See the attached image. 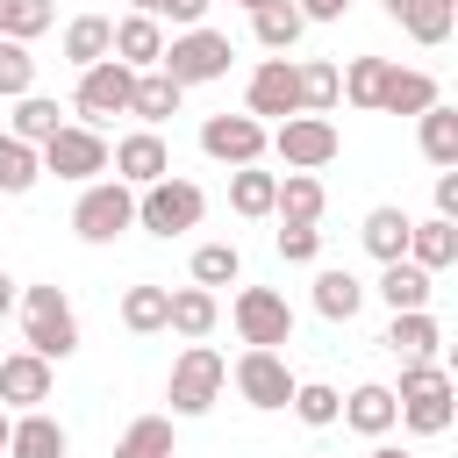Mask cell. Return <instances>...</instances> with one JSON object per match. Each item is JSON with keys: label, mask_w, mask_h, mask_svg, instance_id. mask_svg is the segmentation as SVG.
<instances>
[{"label": "cell", "mask_w": 458, "mask_h": 458, "mask_svg": "<svg viewBox=\"0 0 458 458\" xmlns=\"http://www.w3.org/2000/svg\"><path fill=\"white\" fill-rule=\"evenodd\" d=\"M14 308H21V344H29L36 358L64 365V358L79 351V308H72L64 286H21Z\"/></svg>", "instance_id": "cell-1"}, {"label": "cell", "mask_w": 458, "mask_h": 458, "mask_svg": "<svg viewBox=\"0 0 458 458\" xmlns=\"http://www.w3.org/2000/svg\"><path fill=\"white\" fill-rule=\"evenodd\" d=\"M107 57H122L129 72H150L157 57H165V21H150V14H122L114 21V50Z\"/></svg>", "instance_id": "cell-21"}, {"label": "cell", "mask_w": 458, "mask_h": 458, "mask_svg": "<svg viewBox=\"0 0 458 458\" xmlns=\"http://www.w3.org/2000/svg\"><path fill=\"white\" fill-rule=\"evenodd\" d=\"M336 79H344V100H351V107H365V114H379V86H386V57H351V64H344Z\"/></svg>", "instance_id": "cell-37"}, {"label": "cell", "mask_w": 458, "mask_h": 458, "mask_svg": "<svg viewBox=\"0 0 458 458\" xmlns=\"http://www.w3.org/2000/svg\"><path fill=\"white\" fill-rule=\"evenodd\" d=\"M437 215H444V222H458V165H444V172H437Z\"/></svg>", "instance_id": "cell-45"}, {"label": "cell", "mask_w": 458, "mask_h": 458, "mask_svg": "<svg viewBox=\"0 0 458 458\" xmlns=\"http://www.w3.org/2000/svg\"><path fill=\"white\" fill-rule=\"evenodd\" d=\"M365 293H379L386 308H429V293H437V272H422V265L394 258V265H379V286H365Z\"/></svg>", "instance_id": "cell-24"}, {"label": "cell", "mask_w": 458, "mask_h": 458, "mask_svg": "<svg viewBox=\"0 0 458 458\" xmlns=\"http://www.w3.org/2000/svg\"><path fill=\"white\" fill-rule=\"evenodd\" d=\"M229 379H236V394H243L258 415H279V408L293 401V365H286L279 351H250V344H243V358L229 365Z\"/></svg>", "instance_id": "cell-11"}, {"label": "cell", "mask_w": 458, "mask_h": 458, "mask_svg": "<svg viewBox=\"0 0 458 458\" xmlns=\"http://www.w3.org/2000/svg\"><path fill=\"white\" fill-rule=\"evenodd\" d=\"M293 79H301V114H329L344 100V79L329 57H293Z\"/></svg>", "instance_id": "cell-32"}, {"label": "cell", "mask_w": 458, "mask_h": 458, "mask_svg": "<svg viewBox=\"0 0 458 458\" xmlns=\"http://www.w3.org/2000/svg\"><path fill=\"white\" fill-rule=\"evenodd\" d=\"M408 208H365V222H358V243L379 258V265H394L401 250H408Z\"/></svg>", "instance_id": "cell-28"}, {"label": "cell", "mask_w": 458, "mask_h": 458, "mask_svg": "<svg viewBox=\"0 0 458 458\" xmlns=\"http://www.w3.org/2000/svg\"><path fill=\"white\" fill-rule=\"evenodd\" d=\"M394 415H401V408H394V386H386V379H358V386L344 394V408H336V422H351L358 437H386Z\"/></svg>", "instance_id": "cell-18"}, {"label": "cell", "mask_w": 458, "mask_h": 458, "mask_svg": "<svg viewBox=\"0 0 458 458\" xmlns=\"http://www.w3.org/2000/svg\"><path fill=\"white\" fill-rule=\"evenodd\" d=\"M50 386H57V379H50V358H36L29 344L0 358V408H7V415L43 408V401H50Z\"/></svg>", "instance_id": "cell-15"}, {"label": "cell", "mask_w": 458, "mask_h": 458, "mask_svg": "<svg viewBox=\"0 0 458 458\" xmlns=\"http://www.w3.org/2000/svg\"><path fill=\"white\" fill-rule=\"evenodd\" d=\"M215 322H222V293H208V286H172L165 329H179L186 344H200V336H215Z\"/></svg>", "instance_id": "cell-20"}, {"label": "cell", "mask_w": 458, "mask_h": 458, "mask_svg": "<svg viewBox=\"0 0 458 458\" xmlns=\"http://www.w3.org/2000/svg\"><path fill=\"white\" fill-rule=\"evenodd\" d=\"M236 7H243V14H258V7H272V0H236Z\"/></svg>", "instance_id": "cell-50"}, {"label": "cell", "mask_w": 458, "mask_h": 458, "mask_svg": "<svg viewBox=\"0 0 458 458\" xmlns=\"http://www.w3.org/2000/svg\"><path fill=\"white\" fill-rule=\"evenodd\" d=\"M408 265H422V272H444V265H458V222H444V215H429V222H408V250H401Z\"/></svg>", "instance_id": "cell-23"}, {"label": "cell", "mask_w": 458, "mask_h": 458, "mask_svg": "<svg viewBox=\"0 0 458 458\" xmlns=\"http://www.w3.org/2000/svg\"><path fill=\"white\" fill-rule=\"evenodd\" d=\"M36 157H43V172H50V179L86 186V179H100V172H107V136H100V129H86V122H64L50 143H36Z\"/></svg>", "instance_id": "cell-9"}, {"label": "cell", "mask_w": 458, "mask_h": 458, "mask_svg": "<svg viewBox=\"0 0 458 458\" xmlns=\"http://www.w3.org/2000/svg\"><path fill=\"white\" fill-rule=\"evenodd\" d=\"M322 208H329V193H322L315 172H279V193H272L279 222H322Z\"/></svg>", "instance_id": "cell-27"}, {"label": "cell", "mask_w": 458, "mask_h": 458, "mask_svg": "<svg viewBox=\"0 0 458 458\" xmlns=\"http://www.w3.org/2000/svg\"><path fill=\"white\" fill-rule=\"evenodd\" d=\"M50 21H57V7H50V0H7V14H0V36H14V43H36Z\"/></svg>", "instance_id": "cell-42"}, {"label": "cell", "mask_w": 458, "mask_h": 458, "mask_svg": "<svg viewBox=\"0 0 458 458\" xmlns=\"http://www.w3.org/2000/svg\"><path fill=\"white\" fill-rule=\"evenodd\" d=\"M358 308H365V279L344 272V265H322V272H315V315H322V322H351Z\"/></svg>", "instance_id": "cell-25"}, {"label": "cell", "mask_w": 458, "mask_h": 458, "mask_svg": "<svg viewBox=\"0 0 458 458\" xmlns=\"http://www.w3.org/2000/svg\"><path fill=\"white\" fill-rule=\"evenodd\" d=\"M401 29H408L422 50H437V43H451L458 7H451V0H408V7H401Z\"/></svg>", "instance_id": "cell-34"}, {"label": "cell", "mask_w": 458, "mask_h": 458, "mask_svg": "<svg viewBox=\"0 0 458 458\" xmlns=\"http://www.w3.org/2000/svg\"><path fill=\"white\" fill-rule=\"evenodd\" d=\"M21 93H36V57H29V43L0 36V100H21Z\"/></svg>", "instance_id": "cell-41"}, {"label": "cell", "mask_w": 458, "mask_h": 458, "mask_svg": "<svg viewBox=\"0 0 458 458\" xmlns=\"http://www.w3.org/2000/svg\"><path fill=\"white\" fill-rule=\"evenodd\" d=\"M107 50H114V21H107V14H72V21H64V64H72V72L100 64Z\"/></svg>", "instance_id": "cell-26"}, {"label": "cell", "mask_w": 458, "mask_h": 458, "mask_svg": "<svg viewBox=\"0 0 458 458\" xmlns=\"http://www.w3.org/2000/svg\"><path fill=\"white\" fill-rule=\"evenodd\" d=\"M401 365H429L437 351H444V322L429 315V308H394V322H386V336H379Z\"/></svg>", "instance_id": "cell-16"}, {"label": "cell", "mask_w": 458, "mask_h": 458, "mask_svg": "<svg viewBox=\"0 0 458 458\" xmlns=\"http://www.w3.org/2000/svg\"><path fill=\"white\" fill-rule=\"evenodd\" d=\"M451 7H458V0H451Z\"/></svg>", "instance_id": "cell-53"}, {"label": "cell", "mask_w": 458, "mask_h": 458, "mask_svg": "<svg viewBox=\"0 0 458 458\" xmlns=\"http://www.w3.org/2000/svg\"><path fill=\"white\" fill-rule=\"evenodd\" d=\"M286 408H293L308 429H329V422H336V408H344V394H336L329 379H293V401H286Z\"/></svg>", "instance_id": "cell-40"}, {"label": "cell", "mask_w": 458, "mask_h": 458, "mask_svg": "<svg viewBox=\"0 0 458 458\" xmlns=\"http://www.w3.org/2000/svg\"><path fill=\"white\" fill-rule=\"evenodd\" d=\"M208 7H215V0H165V14H157V21H172V29H193V21H208Z\"/></svg>", "instance_id": "cell-44"}, {"label": "cell", "mask_w": 458, "mask_h": 458, "mask_svg": "<svg viewBox=\"0 0 458 458\" xmlns=\"http://www.w3.org/2000/svg\"><path fill=\"white\" fill-rule=\"evenodd\" d=\"M0 14H7V0H0Z\"/></svg>", "instance_id": "cell-52"}, {"label": "cell", "mask_w": 458, "mask_h": 458, "mask_svg": "<svg viewBox=\"0 0 458 458\" xmlns=\"http://www.w3.org/2000/svg\"><path fill=\"white\" fill-rule=\"evenodd\" d=\"M250 36H258L272 57H293V43L308 36V21H301V7H293V0H272V7H258V14H250Z\"/></svg>", "instance_id": "cell-29"}, {"label": "cell", "mask_w": 458, "mask_h": 458, "mask_svg": "<svg viewBox=\"0 0 458 458\" xmlns=\"http://www.w3.org/2000/svg\"><path fill=\"white\" fill-rule=\"evenodd\" d=\"M165 308H172V286H150V279H143V286L122 293V329H129V336H157V329H165Z\"/></svg>", "instance_id": "cell-33"}, {"label": "cell", "mask_w": 458, "mask_h": 458, "mask_svg": "<svg viewBox=\"0 0 458 458\" xmlns=\"http://www.w3.org/2000/svg\"><path fill=\"white\" fill-rule=\"evenodd\" d=\"M229 322H236V336H243L250 351H279V344H293V308H286L279 286H236Z\"/></svg>", "instance_id": "cell-8"}, {"label": "cell", "mask_w": 458, "mask_h": 458, "mask_svg": "<svg viewBox=\"0 0 458 458\" xmlns=\"http://www.w3.org/2000/svg\"><path fill=\"white\" fill-rule=\"evenodd\" d=\"M365 458H408V451H401V444H386V437H372V451H365Z\"/></svg>", "instance_id": "cell-47"}, {"label": "cell", "mask_w": 458, "mask_h": 458, "mask_svg": "<svg viewBox=\"0 0 458 458\" xmlns=\"http://www.w3.org/2000/svg\"><path fill=\"white\" fill-rule=\"evenodd\" d=\"M437 100H444V86H437L429 72H415V64H394V57H386L379 114H422V107H437Z\"/></svg>", "instance_id": "cell-19"}, {"label": "cell", "mask_w": 458, "mask_h": 458, "mask_svg": "<svg viewBox=\"0 0 458 458\" xmlns=\"http://www.w3.org/2000/svg\"><path fill=\"white\" fill-rule=\"evenodd\" d=\"M72 229H79V243H114V236H129V229H136V186H122V179H86L79 200H72Z\"/></svg>", "instance_id": "cell-6"}, {"label": "cell", "mask_w": 458, "mask_h": 458, "mask_svg": "<svg viewBox=\"0 0 458 458\" xmlns=\"http://www.w3.org/2000/svg\"><path fill=\"white\" fill-rule=\"evenodd\" d=\"M43 179V157H36V143H21L14 129H0V193H29Z\"/></svg>", "instance_id": "cell-35"}, {"label": "cell", "mask_w": 458, "mask_h": 458, "mask_svg": "<svg viewBox=\"0 0 458 458\" xmlns=\"http://www.w3.org/2000/svg\"><path fill=\"white\" fill-rule=\"evenodd\" d=\"M0 458H72V437H64V422L50 408H21L7 422V451Z\"/></svg>", "instance_id": "cell-17"}, {"label": "cell", "mask_w": 458, "mask_h": 458, "mask_svg": "<svg viewBox=\"0 0 458 458\" xmlns=\"http://www.w3.org/2000/svg\"><path fill=\"white\" fill-rule=\"evenodd\" d=\"M394 422L401 429H415V437H444L451 422H458V386H451V372L429 358V365H401V386H394Z\"/></svg>", "instance_id": "cell-2"}, {"label": "cell", "mask_w": 458, "mask_h": 458, "mask_svg": "<svg viewBox=\"0 0 458 458\" xmlns=\"http://www.w3.org/2000/svg\"><path fill=\"white\" fill-rule=\"evenodd\" d=\"M229 57H236V43L222 29H208V21H193V29H172L165 36L157 72H172L179 86H208V79H229Z\"/></svg>", "instance_id": "cell-4"}, {"label": "cell", "mask_w": 458, "mask_h": 458, "mask_svg": "<svg viewBox=\"0 0 458 458\" xmlns=\"http://www.w3.org/2000/svg\"><path fill=\"white\" fill-rule=\"evenodd\" d=\"M265 150H272L286 172H322V165H336L344 136H336V122H329V114H286V122H272Z\"/></svg>", "instance_id": "cell-7"}, {"label": "cell", "mask_w": 458, "mask_h": 458, "mask_svg": "<svg viewBox=\"0 0 458 458\" xmlns=\"http://www.w3.org/2000/svg\"><path fill=\"white\" fill-rule=\"evenodd\" d=\"M222 386H229V358H222L215 344H186V351L172 358L165 401H172V415H179V422H193V415H208V408L222 401Z\"/></svg>", "instance_id": "cell-3"}, {"label": "cell", "mask_w": 458, "mask_h": 458, "mask_svg": "<svg viewBox=\"0 0 458 458\" xmlns=\"http://www.w3.org/2000/svg\"><path fill=\"white\" fill-rule=\"evenodd\" d=\"M301 7V21H344L351 14V0H293Z\"/></svg>", "instance_id": "cell-46"}, {"label": "cell", "mask_w": 458, "mask_h": 458, "mask_svg": "<svg viewBox=\"0 0 458 458\" xmlns=\"http://www.w3.org/2000/svg\"><path fill=\"white\" fill-rule=\"evenodd\" d=\"M236 279H243V250L236 243H200L193 250V286L215 293V286H236Z\"/></svg>", "instance_id": "cell-39"}, {"label": "cell", "mask_w": 458, "mask_h": 458, "mask_svg": "<svg viewBox=\"0 0 458 458\" xmlns=\"http://www.w3.org/2000/svg\"><path fill=\"white\" fill-rule=\"evenodd\" d=\"M129 93H136V72H129L122 57H100V64H86V72H79L72 107H79V122H86V129H100L107 114H129Z\"/></svg>", "instance_id": "cell-10"}, {"label": "cell", "mask_w": 458, "mask_h": 458, "mask_svg": "<svg viewBox=\"0 0 458 458\" xmlns=\"http://www.w3.org/2000/svg\"><path fill=\"white\" fill-rule=\"evenodd\" d=\"M21 143H50L57 129H64V114H57V100H43V93H21L14 100V122H7Z\"/></svg>", "instance_id": "cell-38"}, {"label": "cell", "mask_w": 458, "mask_h": 458, "mask_svg": "<svg viewBox=\"0 0 458 458\" xmlns=\"http://www.w3.org/2000/svg\"><path fill=\"white\" fill-rule=\"evenodd\" d=\"M279 258L286 265H315L322 258V229L315 222H279Z\"/></svg>", "instance_id": "cell-43"}, {"label": "cell", "mask_w": 458, "mask_h": 458, "mask_svg": "<svg viewBox=\"0 0 458 458\" xmlns=\"http://www.w3.org/2000/svg\"><path fill=\"white\" fill-rule=\"evenodd\" d=\"M7 422H14V415H7V408H0V451H7Z\"/></svg>", "instance_id": "cell-51"}, {"label": "cell", "mask_w": 458, "mask_h": 458, "mask_svg": "<svg viewBox=\"0 0 458 458\" xmlns=\"http://www.w3.org/2000/svg\"><path fill=\"white\" fill-rule=\"evenodd\" d=\"M114 458H172V415H136L114 437Z\"/></svg>", "instance_id": "cell-36"}, {"label": "cell", "mask_w": 458, "mask_h": 458, "mask_svg": "<svg viewBox=\"0 0 458 458\" xmlns=\"http://www.w3.org/2000/svg\"><path fill=\"white\" fill-rule=\"evenodd\" d=\"M265 136H272V129H265L258 114H208V122H200V150H208L215 165H229V172H236V165H258V157H265Z\"/></svg>", "instance_id": "cell-12"}, {"label": "cell", "mask_w": 458, "mask_h": 458, "mask_svg": "<svg viewBox=\"0 0 458 458\" xmlns=\"http://www.w3.org/2000/svg\"><path fill=\"white\" fill-rule=\"evenodd\" d=\"M129 14H150V21H157V14H165V0H129Z\"/></svg>", "instance_id": "cell-48"}, {"label": "cell", "mask_w": 458, "mask_h": 458, "mask_svg": "<svg viewBox=\"0 0 458 458\" xmlns=\"http://www.w3.org/2000/svg\"><path fill=\"white\" fill-rule=\"evenodd\" d=\"M107 172H114L122 186H150V179L172 172V143H165L157 129H129V136L107 150Z\"/></svg>", "instance_id": "cell-14"}, {"label": "cell", "mask_w": 458, "mask_h": 458, "mask_svg": "<svg viewBox=\"0 0 458 458\" xmlns=\"http://www.w3.org/2000/svg\"><path fill=\"white\" fill-rule=\"evenodd\" d=\"M243 114H258V122H286V114H301L293 57H265V64L250 72V86H243Z\"/></svg>", "instance_id": "cell-13"}, {"label": "cell", "mask_w": 458, "mask_h": 458, "mask_svg": "<svg viewBox=\"0 0 458 458\" xmlns=\"http://www.w3.org/2000/svg\"><path fill=\"white\" fill-rule=\"evenodd\" d=\"M415 143H422V157H429L437 172L458 165V107H444V100L422 107V114H415Z\"/></svg>", "instance_id": "cell-30"}, {"label": "cell", "mask_w": 458, "mask_h": 458, "mask_svg": "<svg viewBox=\"0 0 458 458\" xmlns=\"http://www.w3.org/2000/svg\"><path fill=\"white\" fill-rule=\"evenodd\" d=\"M272 193H279V172H265V165H236L229 172V208L243 222H265L272 215Z\"/></svg>", "instance_id": "cell-31"}, {"label": "cell", "mask_w": 458, "mask_h": 458, "mask_svg": "<svg viewBox=\"0 0 458 458\" xmlns=\"http://www.w3.org/2000/svg\"><path fill=\"white\" fill-rule=\"evenodd\" d=\"M179 100H186V86L172 79V72H136V93H129V114L143 122V129H157V122H172L179 114Z\"/></svg>", "instance_id": "cell-22"}, {"label": "cell", "mask_w": 458, "mask_h": 458, "mask_svg": "<svg viewBox=\"0 0 458 458\" xmlns=\"http://www.w3.org/2000/svg\"><path fill=\"white\" fill-rule=\"evenodd\" d=\"M14 293H21V286H14V279H7V272H0V315H7V308H14Z\"/></svg>", "instance_id": "cell-49"}, {"label": "cell", "mask_w": 458, "mask_h": 458, "mask_svg": "<svg viewBox=\"0 0 458 458\" xmlns=\"http://www.w3.org/2000/svg\"><path fill=\"white\" fill-rule=\"evenodd\" d=\"M200 215H208V193L193 186V179H150V186H136V229H150V236H186V229H200Z\"/></svg>", "instance_id": "cell-5"}]
</instances>
